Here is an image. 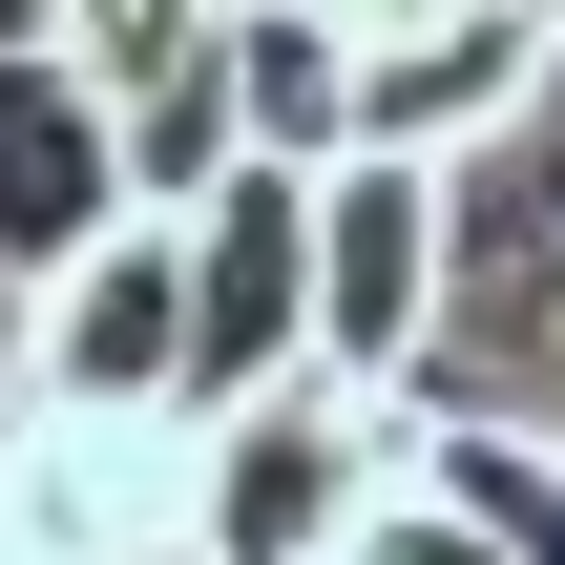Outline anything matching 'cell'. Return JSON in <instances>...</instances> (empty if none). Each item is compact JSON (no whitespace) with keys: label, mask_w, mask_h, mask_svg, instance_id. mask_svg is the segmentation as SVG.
I'll list each match as a JSON object with an SVG mask.
<instances>
[{"label":"cell","mask_w":565,"mask_h":565,"mask_svg":"<svg viewBox=\"0 0 565 565\" xmlns=\"http://www.w3.org/2000/svg\"><path fill=\"white\" fill-rule=\"evenodd\" d=\"M440 461L419 398H356V377H294L252 419H210V565H335L398 482Z\"/></svg>","instance_id":"6da1fadb"},{"label":"cell","mask_w":565,"mask_h":565,"mask_svg":"<svg viewBox=\"0 0 565 565\" xmlns=\"http://www.w3.org/2000/svg\"><path fill=\"white\" fill-rule=\"evenodd\" d=\"M0 419H42V440L189 419V231H168V210H126L84 273L21 294V377H0Z\"/></svg>","instance_id":"7a4b0ae2"},{"label":"cell","mask_w":565,"mask_h":565,"mask_svg":"<svg viewBox=\"0 0 565 565\" xmlns=\"http://www.w3.org/2000/svg\"><path fill=\"white\" fill-rule=\"evenodd\" d=\"M440 315H461V168H377V147L315 168V377L419 398Z\"/></svg>","instance_id":"3957f363"},{"label":"cell","mask_w":565,"mask_h":565,"mask_svg":"<svg viewBox=\"0 0 565 565\" xmlns=\"http://www.w3.org/2000/svg\"><path fill=\"white\" fill-rule=\"evenodd\" d=\"M105 231H126V126H105L42 42H21V63H0V294L84 273Z\"/></svg>","instance_id":"277c9868"},{"label":"cell","mask_w":565,"mask_h":565,"mask_svg":"<svg viewBox=\"0 0 565 565\" xmlns=\"http://www.w3.org/2000/svg\"><path fill=\"white\" fill-rule=\"evenodd\" d=\"M231 126H252V168H356V21L315 0V21H231Z\"/></svg>","instance_id":"5b68a950"},{"label":"cell","mask_w":565,"mask_h":565,"mask_svg":"<svg viewBox=\"0 0 565 565\" xmlns=\"http://www.w3.org/2000/svg\"><path fill=\"white\" fill-rule=\"evenodd\" d=\"M105 126H147V105H189L210 63H231V0H63V42H42Z\"/></svg>","instance_id":"8992f818"},{"label":"cell","mask_w":565,"mask_h":565,"mask_svg":"<svg viewBox=\"0 0 565 565\" xmlns=\"http://www.w3.org/2000/svg\"><path fill=\"white\" fill-rule=\"evenodd\" d=\"M440 503L503 565H565V440H503V419H440Z\"/></svg>","instance_id":"52a82bcc"},{"label":"cell","mask_w":565,"mask_h":565,"mask_svg":"<svg viewBox=\"0 0 565 565\" xmlns=\"http://www.w3.org/2000/svg\"><path fill=\"white\" fill-rule=\"evenodd\" d=\"M356 21V63H398V42H440V21H482V0H335Z\"/></svg>","instance_id":"ba28073f"},{"label":"cell","mask_w":565,"mask_h":565,"mask_svg":"<svg viewBox=\"0 0 565 565\" xmlns=\"http://www.w3.org/2000/svg\"><path fill=\"white\" fill-rule=\"evenodd\" d=\"M21 42H63V0H0V63H21Z\"/></svg>","instance_id":"9c48e42d"},{"label":"cell","mask_w":565,"mask_h":565,"mask_svg":"<svg viewBox=\"0 0 565 565\" xmlns=\"http://www.w3.org/2000/svg\"><path fill=\"white\" fill-rule=\"evenodd\" d=\"M482 21H524V42H565V0H482Z\"/></svg>","instance_id":"30bf717a"},{"label":"cell","mask_w":565,"mask_h":565,"mask_svg":"<svg viewBox=\"0 0 565 565\" xmlns=\"http://www.w3.org/2000/svg\"><path fill=\"white\" fill-rule=\"evenodd\" d=\"M231 21H315V0H231Z\"/></svg>","instance_id":"8fae6325"},{"label":"cell","mask_w":565,"mask_h":565,"mask_svg":"<svg viewBox=\"0 0 565 565\" xmlns=\"http://www.w3.org/2000/svg\"><path fill=\"white\" fill-rule=\"evenodd\" d=\"M168 565H210V545H168Z\"/></svg>","instance_id":"7c38bea8"}]
</instances>
